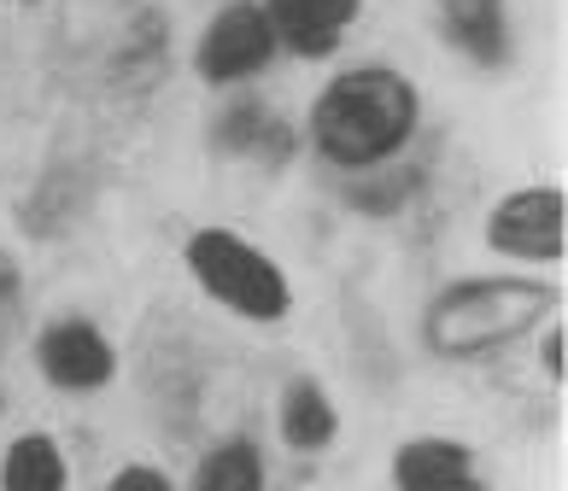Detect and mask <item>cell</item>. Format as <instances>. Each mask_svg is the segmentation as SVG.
I'll use <instances>...</instances> for the list:
<instances>
[{
    "instance_id": "obj_9",
    "label": "cell",
    "mask_w": 568,
    "mask_h": 491,
    "mask_svg": "<svg viewBox=\"0 0 568 491\" xmlns=\"http://www.w3.org/2000/svg\"><path fill=\"white\" fill-rule=\"evenodd\" d=\"M276 427H282V444L287 451H300V457H317L328 451L334 439H341V410H334V398L323 380H287L282 387V403H276Z\"/></svg>"
},
{
    "instance_id": "obj_3",
    "label": "cell",
    "mask_w": 568,
    "mask_h": 491,
    "mask_svg": "<svg viewBox=\"0 0 568 491\" xmlns=\"http://www.w3.org/2000/svg\"><path fill=\"white\" fill-rule=\"evenodd\" d=\"M182 258H187V275L200 282V293L212 305H223L229 316H241V323H282L293 310V287H287L282 264L235 228L187 234Z\"/></svg>"
},
{
    "instance_id": "obj_13",
    "label": "cell",
    "mask_w": 568,
    "mask_h": 491,
    "mask_svg": "<svg viewBox=\"0 0 568 491\" xmlns=\"http://www.w3.org/2000/svg\"><path fill=\"white\" fill-rule=\"evenodd\" d=\"M187 491H264V457L252 439H223L212 457L194 468Z\"/></svg>"
},
{
    "instance_id": "obj_15",
    "label": "cell",
    "mask_w": 568,
    "mask_h": 491,
    "mask_svg": "<svg viewBox=\"0 0 568 491\" xmlns=\"http://www.w3.org/2000/svg\"><path fill=\"white\" fill-rule=\"evenodd\" d=\"M545 375L562 380V323H551V339H545Z\"/></svg>"
},
{
    "instance_id": "obj_2",
    "label": "cell",
    "mask_w": 568,
    "mask_h": 491,
    "mask_svg": "<svg viewBox=\"0 0 568 491\" xmlns=\"http://www.w3.org/2000/svg\"><path fill=\"white\" fill-rule=\"evenodd\" d=\"M551 305L557 293L534 275H475V282H452L446 293H434L423 339L434 357H493L539 328Z\"/></svg>"
},
{
    "instance_id": "obj_1",
    "label": "cell",
    "mask_w": 568,
    "mask_h": 491,
    "mask_svg": "<svg viewBox=\"0 0 568 491\" xmlns=\"http://www.w3.org/2000/svg\"><path fill=\"white\" fill-rule=\"evenodd\" d=\"M416 112L423 100L398 71L387 65H364V71H341L311 105V146L346 176L382 170L398 158L416 135Z\"/></svg>"
},
{
    "instance_id": "obj_7",
    "label": "cell",
    "mask_w": 568,
    "mask_h": 491,
    "mask_svg": "<svg viewBox=\"0 0 568 491\" xmlns=\"http://www.w3.org/2000/svg\"><path fill=\"white\" fill-rule=\"evenodd\" d=\"M393 491H487V474L463 439L423 433L393 451Z\"/></svg>"
},
{
    "instance_id": "obj_5",
    "label": "cell",
    "mask_w": 568,
    "mask_h": 491,
    "mask_svg": "<svg viewBox=\"0 0 568 491\" xmlns=\"http://www.w3.org/2000/svg\"><path fill=\"white\" fill-rule=\"evenodd\" d=\"M562 187H521L487 217V246L521 264H562Z\"/></svg>"
},
{
    "instance_id": "obj_14",
    "label": "cell",
    "mask_w": 568,
    "mask_h": 491,
    "mask_svg": "<svg viewBox=\"0 0 568 491\" xmlns=\"http://www.w3.org/2000/svg\"><path fill=\"white\" fill-rule=\"evenodd\" d=\"M106 491H176V485L164 480L159 468H146V462H130V468H118V474L106 480Z\"/></svg>"
},
{
    "instance_id": "obj_10",
    "label": "cell",
    "mask_w": 568,
    "mask_h": 491,
    "mask_svg": "<svg viewBox=\"0 0 568 491\" xmlns=\"http://www.w3.org/2000/svg\"><path fill=\"white\" fill-rule=\"evenodd\" d=\"M439 24H446L452 48L463 59H475V65L498 71L510 59V12H504V0H446Z\"/></svg>"
},
{
    "instance_id": "obj_11",
    "label": "cell",
    "mask_w": 568,
    "mask_h": 491,
    "mask_svg": "<svg viewBox=\"0 0 568 491\" xmlns=\"http://www.w3.org/2000/svg\"><path fill=\"white\" fill-rule=\"evenodd\" d=\"M0 491H65V451L48 433H18L0 457Z\"/></svg>"
},
{
    "instance_id": "obj_4",
    "label": "cell",
    "mask_w": 568,
    "mask_h": 491,
    "mask_svg": "<svg viewBox=\"0 0 568 491\" xmlns=\"http://www.w3.org/2000/svg\"><path fill=\"white\" fill-rule=\"evenodd\" d=\"M270 59H276V35H270L264 7H252V0L223 7L194 48V65L205 82H252L258 71H270Z\"/></svg>"
},
{
    "instance_id": "obj_8",
    "label": "cell",
    "mask_w": 568,
    "mask_h": 491,
    "mask_svg": "<svg viewBox=\"0 0 568 491\" xmlns=\"http://www.w3.org/2000/svg\"><path fill=\"white\" fill-rule=\"evenodd\" d=\"M357 7L364 0H264V18H270L276 48L300 53V59H328L346 41Z\"/></svg>"
},
{
    "instance_id": "obj_12",
    "label": "cell",
    "mask_w": 568,
    "mask_h": 491,
    "mask_svg": "<svg viewBox=\"0 0 568 491\" xmlns=\"http://www.w3.org/2000/svg\"><path fill=\"white\" fill-rule=\"evenodd\" d=\"M217 146H229V153H252V158H287L293 135L276 123V112H264V105H229L223 123H217Z\"/></svg>"
},
{
    "instance_id": "obj_6",
    "label": "cell",
    "mask_w": 568,
    "mask_h": 491,
    "mask_svg": "<svg viewBox=\"0 0 568 491\" xmlns=\"http://www.w3.org/2000/svg\"><path fill=\"white\" fill-rule=\"evenodd\" d=\"M36 362H41V375H48V387H59V392H100V387H112V375H118L112 339L100 334L89 316H59V323L41 328Z\"/></svg>"
}]
</instances>
